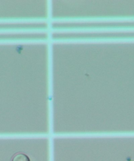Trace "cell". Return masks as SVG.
Masks as SVG:
<instances>
[{"label":"cell","instance_id":"6da1fadb","mask_svg":"<svg viewBox=\"0 0 134 161\" xmlns=\"http://www.w3.org/2000/svg\"><path fill=\"white\" fill-rule=\"evenodd\" d=\"M11 161H30V159L26 154L17 153L13 157Z\"/></svg>","mask_w":134,"mask_h":161}]
</instances>
